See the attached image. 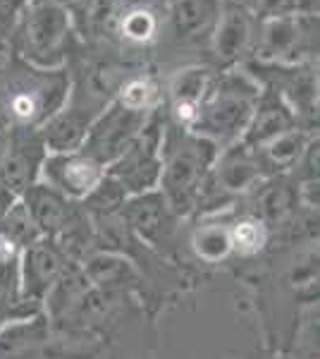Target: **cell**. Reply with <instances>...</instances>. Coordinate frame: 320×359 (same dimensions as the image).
<instances>
[{
  "label": "cell",
  "instance_id": "1",
  "mask_svg": "<svg viewBox=\"0 0 320 359\" xmlns=\"http://www.w3.org/2000/svg\"><path fill=\"white\" fill-rule=\"evenodd\" d=\"M260 91L263 84L249 69H227L218 74L208 86L189 132L211 139L220 151L242 142Z\"/></svg>",
  "mask_w": 320,
  "mask_h": 359
},
{
  "label": "cell",
  "instance_id": "2",
  "mask_svg": "<svg viewBox=\"0 0 320 359\" xmlns=\"http://www.w3.org/2000/svg\"><path fill=\"white\" fill-rule=\"evenodd\" d=\"M220 149L211 139H203L179 127L174 139H162V170L158 189L165 196L174 218L196 211L199 196L211 175Z\"/></svg>",
  "mask_w": 320,
  "mask_h": 359
},
{
  "label": "cell",
  "instance_id": "3",
  "mask_svg": "<svg viewBox=\"0 0 320 359\" xmlns=\"http://www.w3.org/2000/svg\"><path fill=\"white\" fill-rule=\"evenodd\" d=\"M69 96V77L65 69H36L22 65L10 79L5 113L17 127L46 125L60 113Z\"/></svg>",
  "mask_w": 320,
  "mask_h": 359
},
{
  "label": "cell",
  "instance_id": "4",
  "mask_svg": "<svg viewBox=\"0 0 320 359\" xmlns=\"http://www.w3.org/2000/svg\"><path fill=\"white\" fill-rule=\"evenodd\" d=\"M67 8L60 0H32L22 25V57L36 69H62L69 43Z\"/></svg>",
  "mask_w": 320,
  "mask_h": 359
},
{
  "label": "cell",
  "instance_id": "5",
  "mask_svg": "<svg viewBox=\"0 0 320 359\" xmlns=\"http://www.w3.org/2000/svg\"><path fill=\"white\" fill-rule=\"evenodd\" d=\"M260 65H304L318 53V15H282L260 20L253 50Z\"/></svg>",
  "mask_w": 320,
  "mask_h": 359
},
{
  "label": "cell",
  "instance_id": "6",
  "mask_svg": "<svg viewBox=\"0 0 320 359\" xmlns=\"http://www.w3.org/2000/svg\"><path fill=\"white\" fill-rule=\"evenodd\" d=\"M162 139H165V120L155 108L148 123L144 125L141 135L132 142V147L106 168V175L113 177L127 196L158 189L162 170Z\"/></svg>",
  "mask_w": 320,
  "mask_h": 359
},
{
  "label": "cell",
  "instance_id": "7",
  "mask_svg": "<svg viewBox=\"0 0 320 359\" xmlns=\"http://www.w3.org/2000/svg\"><path fill=\"white\" fill-rule=\"evenodd\" d=\"M153 111H137V108H130L120 103L118 98H113L89 125V132H86L79 151L94 158L98 165L108 168L132 147L134 139L141 135L144 125L148 123Z\"/></svg>",
  "mask_w": 320,
  "mask_h": 359
},
{
  "label": "cell",
  "instance_id": "8",
  "mask_svg": "<svg viewBox=\"0 0 320 359\" xmlns=\"http://www.w3.org/2000/svg\"><path fill=\"white\" fill-rule=\"evenodd\" d=\"M258 20L237 0H220V10L211 32L213 53L220 65L232 67L253 50Z\"/></svg>",
  "mask_w": 320,
  "mask_h": 359
},
{
  "label": "cell",
  "instance_id": "9",
  "mask_svg": "<svg viewBox=\"0 0 320 359\" xmlns=\"http://www.w3.org/2000/svg\"><path fill=\"white\" fill-rule=\"evenodd\" d=\"M46 156L48 151L36 127L10 125V147L0 170V184L20 196L34 182H39Z\"/></svg>",
  "mask_w": 320,
  "mask_h": 359
},
{
  "label": "cell",
  "instance_id": "10",
  "mask_svg": "<svg viewBox=\"0 0 320 359\" xmlns=\"http://www.w3.org/2000/svg\"><path fill=\"white\" fill-rule=\"evenodd\" d=\"M106 177V168L81 151L72 154H48L41 165L39 182L57 189L72 201H81L94 192V187Z\"/></svg>",
  "mask_w": 320,
  "mask_h": 359
},
{
  "label": "cell",
  "instance_id": "11",
  "mask_svg": "<svg viewBox=\"0 0 320 359\" xmlns=\"http://www.w3.org/2000/svg\"><path fill=\"white\" fill-rule=\"evenodd\" d=\"M67 266V257L50 237H39L22 249L20 257V297L43 306L46 294Z\"/></svg>",
  "mask_w": 320,
  "mask_h": 359
},
{
  "label": "cell",
  "instance_id": "12",
  "mask_svg": "<svg viewBox=\"0 0 320 359\" xmlns=\"http://www.w3.org/2000/svg\"><path fill=\"white\" fill-rule=\"evenodd\" d=\"M120 218L132 235H137L139 240L151 247H160L162 242H167L174 225V216L160 189L127 196Z\"/></svg>",
  "mask_w": 320,
  "mask_h": 359
},
{
  "label": "cell",
  "instance_id": "13",
  "mask_svg": "<svg viewBox=\"0 0 320 359\" xmlns=\"http://www.w3.org/2000/svg\"><path fill=\"white\" fill-rule=\"evenodd\" d=\"M249 194H251L249 216L260 221L265 228L287 223L296 213V206H299L301 199L299 182L292 175H275L260 180Z\"/></svg>",
  "mask_w": 320,
  "mask_h": 359
},
{
  "label": "cell",
  "instance_id": "14",
  "mask_svg": "<svg viewBox=\"0 0 320 359\" xmlns=\"http://www.w3.org/2000/svg\"><path fill=\"white\" fill-rule=\"evenodd\" d=\"M296 125H299V118L292 111V106L277 91L263 86L258 101H256L251 120L244 130L242 144H246L249 149H260L275 137L294 130Z\"/></svg>",
  "mask_w": 320,
  "mask_h": 359
},
{
  "label": "cell",
  "instance_id": "15",
  "mask_svg": "<svg viewBox=\"0 0 320 359\" xmlns=\"http://www.w3.org/2000/svg\"><path fill=\"white\" fill-rule=\"evenodd\" d=\"M20 201L25 204L41 237H50V240H55L57 233L65 228L79 204V201L67 199L57 189L48 187L43 182H34L32 187L25 189L20 194Z\"/></svg>",
  "mask_w": 320,
  "mask_h": 359
},
{
  "label": "cell",
  "instance_id": "16",
  "mask_svg": "<svg viewBox=\"0 0 320 359\" xmlns=\"http://www.w3.org/2000/svg\"><path fill=\"white\" fill-rule=\"evenodd\" d=\"M215 74L208 67H184L174 74L170 84V113L182 130H189L196 120L203 96L208 94Z\"/></svg>",
  "mask_w": 320,
  "mask_h": 359
},
{
  "label": "cell",
  "instance_id": "17",
  "mask_svg": "<svg viewBox=\"0 0 320 359\" xmlns=\"http://www.w3.org/2000/svg\"><path fill=\"white\" fill-rule=\"evenodd\" d=\"M101 113V111H98ZM98 113H89L84 108H62L46 125L39 127L41 139L48 154H72L79 151L86 139L89 125L94 123Z\"/></svg>",
  "mask_w": 320,
  "mask_h": 359
},
{
  "label": "cell",
  "instance_id": "18",
  "mask_svg": "<svg viewBox=\"0 0 320 359\" xmlns=\"http://www.w3.org/2000/svg\"><path fill=\"white\" fill-rule=\"evenodd\" d=\"M311 142H313L311 132H306L304 127L296 125L294 130L275 137L272 142H267L265 147L253 149L260 170H263V177L289 175V170H294V168L299 165V161L304 158Z\"/></svg>",
  "mask_w": 320,
  "mask_h": 359
},
{
  "label": "cell",
  "instance_id": "19",
  "mask_svg": "<svg viewBox=\"0 0 320 359\" xmlns=\"http://www.w3.org/2000/svg\"><path fill=\"white\" fill-rule=\"evenodd\" d=\"M48 340V316L41 314L10 321L0 328V359H34Z\"/></svg>",
  "mask_w": 320,
  "mask_h": 359
},
{
  "label": "cell",
  "instance_id": "20",
  "mask_svg": "<svg viewBox=\"0 0 320 359\" xmlns=\"http://www.w3.org/2000/svg\"><path fill=\"white\" fill-rule=\"evenodd\" d=\"M220 0H170V22L177 39L194 41L211 36Z\"/></svg>",
  "mask_w": 320,
  "mask_h": 359
},
{
  "label": "cell",
  "instance_id": "21",
  "mask_svg": "<svg viewBox=\"0 0 320 359\" xmlns=\"http://www.w3.org/2000/svg\"><path fill=\"white\" fill-rule=\"evenodd\" d=\"M84 271L86 280L98 285L101 290H115V287H122L125 283L134 280V271L132 266L125 262V259L115 257L110 252H96L89 254L84 259Z\"/></svg>",
  "mask_w": 320,
  "mask_h": 359
},
{
  "label": "cell",
  "instance_id": "22",
  "mask_svg": "<svg viewBox=\"0 0 320 359\" xmlns=\"http://www.w3.org/2000/svg\"><path fill=\"white\" fill-rule=\"evenodd\" d=\"M160 32V17L153 5H130L120 17V34L125 41L144 46Z\"/></svg>",
  "mask_w": 320,
  "mask_h": 359
},
{
  "label": "cell",
  "instance_id": "23",
  "mask_svg": "<svg viewBox=\"0 0 320 359\" xmlns=\"http://www.w3.org/2000/svg\"><path fill=\"white\" fill-rule=\"evenodd\" d=\"M127 201V192L115 182L113 177H103L94 187V192L79 201L81 208L89 213L91 221H103V218L120 216L122 206Z\"/></svg>",
  "mask_w": 320,
  "mask_h": 359
},
{
  "label": "cell",
  "instance_id": "24",
  "mask_svg": "<svg viewBox=\"0 0 320 359\" xmlns=\"http://www.w3.org/2000/svg\"><path fill=\"white\" fill-rule=\"evenodd\" d=\"M191 245H194L196 257L203 259L208 264L223 262L227 254L232 252V240H230V225L213 221V223H201L194 230L191 237Z\"/></svg>",
  "mask_w": 320,
  "mask_h": 359
},
{
  "label": "cell",
  "instance_id": "25",
  "mask_svg": "<svg viewBox=\"0 0 320 359\" xmlns=\"http://www.w3.org/2000/svg\"><path fill=\"white\" fill-rule=\"evenodd\" d=\"M0 237H3L5 242H10L13 247L20 249V252L27 249L29 245H34V242L41 237L36 225L32 221V216L27 213V208L20 199L15 201V206L10 208V211L5 213L3 221H0Z\"/></svg>",
  "mask_w": 320,
  "mask_h": 359
},
{
  "label": "cell",
  "instance_id": "26",
  "mask_svg": "<svg viewBox=\"0 0 320 359\" xmlns=\"http://www.w3.org/2000/svg\"><path fill=\"white\" fill-rule=\"evenodd\" d=\"M230 240L232 252L242 254V257H251V254L260 252L267 242V228L253 216H242L239 221L230 225Z\"/></svg>",
  "mask_w": 320,
  "mask_h": 359
},
{
  "label": "cell",
  "instance_id": "27",
  "mask_svg": "<svg viewBox=\"0 0 320 359\" xmlns=\"http://www.w3.org/2000/svg\"><path fill=\"white\" fill-rule=\"evenodd\" d=\"M115 98L137 111H153L158 103V86L148 77H134L122 86Z\"/></svg>",
  "mask_w": 320,
  "mask_h": 359
},
{
  "label": "cell",
  "instance_id": "28",
  "mask_svg": "<svg viewBox=\"0 0 320 359\" xmlns=\"http://www.w3.org/2000/svg\"><path fill=\"white\" fill-rule=\"evenodd\" d=\"M20 249L0 237V294L3 297H20Z\"/></svg>",
  "mask_w": 320,
  "mask_h": 359
},
{
  "label": "cell",
  "instance_id": "29",
  "mask_svg": "<svg viewBox=\"0 0 320 359\" xmlns=\"http://www.w3.org/2000/svg\"><path fill=\"white\" fill-rule=\"evenodd\" d=\"M41 314V304L29 302V299L22 297H3L0 294V328L8 326L10 321H22V318H32Z\"/></svg>",
  "mask_w": 320,
  "mask_h": 359
},
{
  "label": "cell",
  "instance_id": "30",
  "mask_svg": "<svg viewBox=\"0 0 320 359\" xmlns=\"http://www.w3.org/2000/svg\"><path fill=\"white\" fill-rule=\"evenodd\" d=\"M17 199H20V196H17L15 192H10L8 187H3V184H0V221H3L5 213H8L10 208L15 206Z\"/></svg>",
  "mask_w": 320,
  "mask_h": 359
},
{
  "label": "cell",
  "instance_id": "31",
  "mask_svg": "<svg viewBox=\"0 0 320 359\" xmlns=\"http://www.w3.org/2000/svg\"><path fill=\"white\" fill-rule=\"evenodd\" d=\"M8 147H10V127H0V170H3L5 156H8Z\"/></svg>",
  "mask_w": 320,
  "mask_h": 359
}]
</instances>
